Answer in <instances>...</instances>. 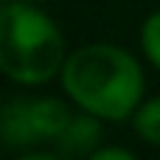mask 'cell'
<instances>
[{
	"mask_svg": "<svg viewBox=\"0 0 160 160\" xmlns=\"http://www.w3.org/2000/svg\"><path fill=\"white\" fill-rule=\"evenodd\" d=\"M59 76L68 98L101 121L129 118L143 98V70L118 45L96 42L73 51Z\"/></svg>",
	"mask_w": 160,
	"mask_h": 160,
	"instance_id": "1",
	"label": "cell"
},
{
	"mask_svg": "<svg viewBox=\"0 0 160 160\" xmlns=\"http://www.w3.org/2000/svg\"><path fill=\"white\" fill-rule=\"evenodd\" d=\"M65 68V37L59 25L37 8L17 0L0 8V73L11 82L37 87Z\"/></svg>",
	"mask_w": 160,
	"mask_h": 160,
	"instance_id": "2",
	"label": "cell"
},
{
	"mask_svg": "<svg viewBox=\"0 0 160 160\" xmlns=\"http://www.w3.org/2000/svg\"><path fill=\"white\" fill-rule=\"evenodd\" d=\"M73 112L59 98H11L0 107V141L8 149H34L53 143L70 124Z\"/></svg>",
	"mask_w": 160,
	"mask_h": 160,
	"instance_id": "3",
	"label": "cell"
},
{
	"mask_svg": "<svg viewBox=\"0 0 160 160\" xmlns=\"http://www.w3.org/2000/svg\"><path fill=\"white\" fill-rule=\"evenodd\" d=\"M101 118L93 112H73L70 124L62 129V135L53 141V152L62 155L65 160H79V158H90L93 152H98L101 143Z\"/></svg>",
	"mask_w": 160,
	"mask_h": 160,
	"instance_id": "4",
	"label": "cell"
},
{
	"mask_svg": "<svg viewBox=\"0 0 160 160\" xmlns=\"http://www.w3.org/2000/svg\"><path fill=\"white\" fill-rule=\"evenodd\" d=\"M132 127H135V132H138L146 143H152V146L160 149V96L143 101V104L132 112Z\"/></svg>",
	"mask_w": 160,
	"mask_h": 160,
	"instance_id": "5",
	"label": "cell"
},
{
	"mask_svg": "<svg viewBox=\"0 0 160 160\" xmlns=\"http://www.w3.org/2000/svg\"><path fill=\"white\" fill-rule=\"evenodd\" d=\"M141 48H143L146 59L160 70V11L146 17V22L141 28Z\"/></svg>",
	"mask_w": 160,
	"mask_h": 160,
	"instance_id": "6",
	"label": "cell"
},
{
	"mask_svg": "<svg viewBox=\"0 0 160 160\" xmlns=\"http://www.w3.org/2000/svg\"><path fill=\"white\" fill-rule=\"evenodd\" d=\"M87 160H138L132 152H127V149H118V146H110V149H98V152H93Z\"/></svg>",
	"mask_w": 160,
	"mask_h": 160,
	"instance_id": "7",
	"label": "cell"
},
{
	"mask_svg": "<svg viewBox=\"0 0 160 160\" xmlns=\"http://www.w3.org/2000/svg\"><path fill=\"white\" fill-rule=\"evenodd\" d=\"M20 160H65V158L56 155V152H28V155H22Z\"/></svg>",
	"mask_w": 160,
	"mask_h": 160,
	"instance_id": "8",
	"label": "cell"
},
{
	"mask_svg": "<svg viewBox=\"0 0 160 160\" xmlns=\"http://www.w3.org/2000/svg\"><path fill=\"white\" fill-rule=\"evenodd\" d=\"M28 3H48V0H28Z\"/></svg>",
	"mask_w": 160,
	"mask_h": 160,
	"instance_id": "9",
	"label": "cell"
}]
</instances>
